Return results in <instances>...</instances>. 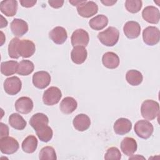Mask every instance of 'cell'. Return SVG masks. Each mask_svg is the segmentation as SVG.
Listing matches in <instances>:
<instances>
[{
    "mask_svg": "<svg viewBox=\"0 0 160 160\" xmlns=\"http://www.w3.org/2000/svg\"><path fill=\"white\" fill-rule=\"evenodd\" d=\"M119 38V32L118 29L112 26H109L98 34L99 41L103 45L108 47L114 46L118 42Z\"/></svg>",
    "mask_w": 160,
    "mask_h": 160,
    "instance_id": "6da1fadb",
    "label": "cell"
},
{
    "mask_svg": "<svg viewBox=\"0 0 160 160\" xmlns=\"http://www.w3.org/2000/svg\"><path fill=\"white\" fill-rule=\"evenodd\" d=\"M141 113L143 118L152 121L159 114V103L152 99H147L143 101L141 106Z\"/></svg>",
    "mask_w": 160,
    "mask_h": 160,
    "instance_id": "7a4b0ae2",
    "label": "cell"
},
{
    "mask_svg": "<svg viewBox=\"0 0 160 160\" xmlns=\"http://www.w3.org/2000/svg\"><path fill=\"white\" fill-rule=\"evenodd\" d=\"M152 124L147 120H139L134 125V132L136 135L144 139L149 138L153 133Z\"/></svg>",
    "mask_w": 160,
    "mask_h": 160,
    "instance_id": "3957f363",
    "label": "cell"
},
{
    "mask_svg": "<svg viewBox=\"0 0 160 160\" xmlns=\"http://www.w3.org/2000/svg\"><path fill=\"white\" fill-rule=\"evenodd\" d=\"M61 97V90L57 87L51 86L44 92L42 101L47 106H53L59 102Z\"/></svg>",
    "mask_w": 160,
    "mask_h": 160,
    "instance_id": "277c9868",
    "label": "cell"
},
{
    "mask_svg": "<svg viewBox=\"0 0 160 160\" xmlns=\"http://www.w3.org/2000/svg\"><path fill=\"white\" fill-rule=\"evenodd\" d=\"M77 11L81 16L89 18L95 15L98 11V6L92 1H84L81 4L77 6Z\"/></svg>",
    "mask_w": 160,
    "mask_h": 160,
    "instance_id": "5b68a950",
    "label": "cell"
},
{
    "mask_svg": "<svg viewBox=\"0 0 160 160\" xmlns=\"http://www.w3.org/2000/svg\"><path fill=\"white\" fill-rule=\"evenodd\" d=\"M160 39V31L155 26H148L143 30L142 39L148 46H154L158 44Z\"/></svg>",
    "mask_w": 160,
    "mask_h": 160,
    "instance_id": "8992f818",
    "label": "cell"
},
{
    "mask_svg": "<svg viewBox=\"0 0 160 160\" xmlns=\"http://www.w3.org/2000/svg\"><path fill=\"white\" fill-rule=\"evenodd\" d=\"M19 147V142L12 137L6 136L0 139V150L3 154H14L18 150Z\"/></svg>",
    "mask_w": 160,
    "mask_h": 160,
    "instance_id": "52a82bcc",
    "label": "cell"
},
{
    "mask_svg": "<svg viewBox=\"0 0 160 160\" xmlns=\"http://www.w3.org/2000/svg\"><path fill=\"white\" fill-rule=\"evenodd\" d=\"M18 52L19 55L24 58L32 56L36 51L34 43L29 39L19 40L18 44Z\"/></svg>",
    "mask_w": 160,
    "mask_h": 160,
    "instance_id": "ba28073f",
    "label": "cell"
},
{
    "mask_svg": "<svg viewBox=\"0 0 160 160\" xmlns=\"http://www.w3.org/2000/svg\"><path fill=\"white\" fill-rule=\"evenodd\" d=\"M22 82L18 76H12L5 79L4 89L9 95H16L21 89Z\"/></svg>",
    "mask_w": 160,
    "mask_h": 160,
    "instance_id": "9c48e42d",
    "label": "cell"
},
{
    "mask_svg": "<svg viewBox=\"0 0 160 160\" xmlns=\"http://www.w3.org/2000/svg\"><path fill=\"white\" fill-rule=\"evenodd\" d=\"M71 41L73 47L77 46L86 47L89 41V34L83 29H78L72 32Z\"/></svg>",
    "mask_w": 160,
    "mask_h": 160,
    "instance_id": "30bf717a",
    "label": "cell"
},
{
    "mask_svg": "<svg viewBox=\"0 0 160 160\" xmlns=\"http://www.w3.org/2000/svg\"><path fill=\"white\" fill-rule=\"evenodd\" d=\"M51 76L47 71H40L35 72L32 76V83L38 89H44L51 82Z\"/></svg>",
    "mask_w": 160,
    "mask_h": 160,
    "instance_id": "8fae6325",
    "label": "cell"
},
{
    "mask_svg": "<svg viewBox=\"0 0 160 160\" xmlns=\"http://www.w3.org/2000/svg\"><path fill=\"white\" fill-rule=\"evenodd\" d=\"M142 17L149 23L158 24L160 19L159 11L153 6H146L142 11Z\"/></svg>",
    "mask_w": 160,
    "mask_h": 160,
    "instance_id": "7c38bea8",
    "label": "cell"
},
{
    "mask_svg": "<svg viewBox=\"0 0 160 160\" xmlns=\"http://www.w3.org/2000/svg\"><path fill=\"white\" fill-rule=\"evenodd\" d=\"M16 110L21 114H28L33 109V102L32 99L26 96H22L18 98L15 102Z\"/></svg>",
    "mask_w": 160,
    "mask_h": 160,
    "instance_id": "4fadbf2b",
    "label": "cell"
},
{
    "mask_svg": "<svg viewBox=\"0 0 160 160\" xmlns=\"http://www.w3.org/2000/svg\"><path fill=\"white\" fill-rule=\"evenodd\" d=\"M11 30L17 38L21 37L28 31V24L24 20L15 18L11 23Z\"/></svg>",
    "mask_w": 160,
    "mask_h": 160,
    "instance_id": "5bb4252c",
    "label": "cell"
},
{
    "mask_svg": "<svg viewBox=\"0 0 160 160\" xmlns=\"http://www.w3.org/2000/svg\"><path fill=\"white\" fill-rule=\"evenodd\" d=\"M123 31L128 38L135 39L140 35L141 26L138 22L129 21L126 22L124 25Z\"/></svg>",
    "mask_w": 160,
    "mask_h": 160,
    "instance_id": "9a60e30c",
    "label": "cell"
},
{
    "mask_svg": "<svg viewBox=\"0 0 160 160\" xmlns=\"http://www.w3.org/2000/svg\"><path fill=\"white\" fill-rule=\"evenodd\" d=\"M49 36L54 43L62 44L67 40L68 34L65 28L61 26H56L49 32Z\"/></svg>",
    "mask_w": 160,
    "mask_h": 160,
    "instance_id": "2e32d148",
    "label": "cell"
},
{
    "mask_svg": "<svg viewBox=\"0 0 160 160\" xmlns=\"http://www.w3.org/2000/svg\"><path fill=\"white\" fill-rule=\"evenodd\" d=\"M113 128L115 133L117 134L124 135L131 130L132 123L128 119L121 118L116 121Z\"/></svg>",
    "mask_w": 160,
    "mask_h": 160,
    "instance_id": "e0dca14e",
    "label": "cell"
},
{
    "mask_svg": "<svg viewBox=\"0 0 160 160\" xmlns=\"http://www.w3.org/2000/svg\"><path fill=\"white\" fill-rule=\"evenodd\" d=\"M87 56L88 52L84 46H74L71 52V60L76 64H81L84 62L87 59Z\"/></svg>",
    "mask_w": 160,
    "mask_h": 160,
    "instance_id": "ac0fdd59",
    "label": "cell"
},
{
    "mask_svg": "<svg viewBox=\"0 0 160 160\" xmlns=\"http://www.w3.org/2000/svg\"><path fill=\"white\" fill-rule=\"evenodd\" d=\"M18 1L16 0H4L0 2V10L8 17L14 16L18 10Z\"/></svg>",
    "mask_w": 160,
    "mask_h": 160,
    "instance_id": "d6986e66",
    "label": "cell"
},
{
    "mask_svg": "<svg viewBox=\"0 0 160 160\" xmlns=\"http://www.w3.org/2000/svg\"><path fill=\"white\" fill-rule=\"evenodd\" d=\"M74 128L78 131L87 130L91 125L89 117L85 114H79L75 116L72 121Z\"/></svg>",
    "mask_w": 160,
    "mask_h": 160,
    "instance_id": "ffe728a7",
    "label": "cell"
},
{
    "mask_svg": "<svg viewBox=\"0 0 160 160\" xmlns=\"http://www.w3.org/2000/svg\"><path fill=\"white\" fill-rule=\"evenodd\" d=\"M137 142L132 138L126 137L121 142V149L126 156H132L137 151Z\"/></svg>",
    "mask_w": 160,
    "mask_h": 160,
    "instance_id": "44dd1931",
    "label": "cell"
},
{
    "mask_svg": "<svg viewBox=\"0 0 160 160\" xmlns=\"http://www.w3.org/2000/svg\"><path fill=\"white\" fill-rule=\"evenodd\" d=\"M119 56L113 52H105L102 57V62L104 66L108 69H116L119 65Z\"/></svg>",
    "mask_w": 160,
    "mask_h": 160,
    "instance_id": "7402d4cb",
    "label": "cell"
},
{
    "mask_svg": "<svg viewBox=\"0 0 160 160\" xmlns=\"http://www.w3.org/2000/svg\"><path fill=\"white\" fill-rule=\"evenodd\" d=\"M60 109L64 114H71L78 107V102L72 97L64 98L60 103Z\"/></svg>",
    "mask_w": 160,
    "mask_h": 160,
    "instance_id": "603a6c76",
    "label": "cell"
},
{
    "mask_svg": "<svg viewBox=\"0 0 160 160\" xmlns=\"http://www.w3.org/2000/svg\"><path fill=\"white\" fill-rule=\"evenodd\" d=\"M34 131H36V135L40 141L44 142H49L53 136L52 129L48 126V124L42 125Z\"/></svg>",
    "mask_w": 160,
    "mask_h": 160,
    "instance_id": "cb8c5ba5",
    "label": "cell"
},
{
    "mask_svg": "<svg viewBox=\"0 0 160 160\" xmlns=\"http://www.w3.org/2000/svg\"><path fill=\"white\" fill-rule=\"evenodd\" d=\"M108 24V18L103 14H99L91 19L89 21V26L94 30L99 31L104 28Z\"/></svg>",
    "mask_w": 160,
    "mask_h": 160,
    "instance_id": "d4e9b609",
    "label": "cell"
},
{
    "mask_svg": "<svg viewBox=\"0 0 160 160\" xmlns=\"http://www.w3.org/2000/svg\"><path fill=\"white\" fill-rule=\"evenodd\" d=\"M19 62L16 61H8L1 64V72L6 76L12 75L17 72Z\"/></svg>",
    "mask_w": 160,
    "mask_h": 160,
    "instance_id": "484cf974",
    "label": "cell"
},
{
    "mask_svg": "<svg viewBox=\"0 0 160 160\" xmlns=\"http://www.w3.org/2000/svg\"><path fill=\"white\" fill-rule=\"evenodd\" d=\"M38 139L33 135L26 137L22 142V149L26 153L34 152L38 147Z\"/></svg>",
    "mask_w": 160,
    "mask_h": 160,
    "instance_id": "4316f807",
    "label": "cell"
},
{
    "mask_svg": "<svg viewBox=\"0 0 160 160\" xmlns=\"http://www.w3.org/2000/svg\"><path fill=\"white\" fill-rule=\"evenodd\" d=\"M9 124L15 129L22 130L26 126L27 122L18 113H12L9 117Z\"/></svg>",
    "mask_w": 160,
    "mask_h": 160,
    "instance_id": "83f0119b",
    "label": "cell"
},
{
    "mask_svg": "<svg viewBox=\"0 0 160 160\" xmlns=\"http://www.w3.org/2000/svg\"><path fill=\"white\" fill-rule=\"evenodd\" d=\"M126 79L130 85L138 86L142 82L143 76L140 71L136 69H131L126 72Z\"/></svg>",
    "mask_w": 160,
    "mask_h": 160,
    "instance_id": "f1b7e54d",
    "label": "cell"
},
{
    "mask_svg": "<svg viewBox=\"0 0 160 160\" xmlns=\"http://www.w3.org/2000/svg\"><path fill=\"white\" fill-rule=\"evenodd\" d=\"M48 117L45 114L41 112L34 114L29 120V124L34 130L36 129L38 127L44 124H48Z\"/></svg>",
    "mask_w": 160,
    "mask_h": 160,
    "instance_id": "f546056e",
    "label": "cell"
},
{
    "mask_svg": "<svg viewBox=\"0 0 160 160\" xmlns=\"http://www.w3.org/2000/svg\"><path fill=\"white\" fill-rule=\"evenodd\" d=\"M34 69L33 62L29 60H22L19 62L17 74L21 76H28L31 74Z\"/></svg>",
    "mask_w": 160,
    "mask_h": 160,
    "instance_id": "4dcf8cb0",
    "label": "cell"
},
{
    "mask_svg": "<svg viewBox=\"0 0 160 160\" xmlns=\"http://www.w3.org/2000/svg\"><path fill=\"white\" fill-rule=\"evenodd\" d=\"M39 158L41 160H55L57 159L56 151L51 146H45L41 149Z\"/></svg>",
    "mask_w": 160,
    "mask_h": 160,
    "instance_id": "1f68e13d",
    "label": "cell"
},
{
    "mask_svg": "<svg viewBox=\"0 0 160 160\" xmlns=\"http://www.w3.org/2000/svg\"><path fill=\"white\" fill-rule=\"evenodd\" d=\"M142 2L141 0H126L125 1V8L131 13H137L142 8Z\"/></svg>",
    "mask_w": 160,
    "mask_h": 160,
    "instance_id": "d6a6232c",
    "label": "cell"
},
{
    "mask_svg": "<svg viewBox=\"0 0 160 160\" xmlns=\"http://www.w3.org/2000/svg\"><path fill=\"white\" fill-rule=\"evenodd\" d=\"M18 38H14L9 42L8 45V54L11 58L12 59H18L20 56L18 52V44L19 41Z\"/></svg>",
    "mask_w": 160,
    "mask_h": 160,
    "instance_id": "836d02e7",
    "label": "cell"
},
{
    "mask_svg": "<svg viewBox=\"0 0 160 160\" xmlns=\"http://www.w3.org/2000/svg\"><path fill=\"white\" fill-rule=\"evenodd\" d=\"M121 158L120 151L116 147H111L108 149L104 154L105 159H116L119 160Z\"/></svg>",
    "mask_w": 160,
    "mask_h": 160,
    "instance_id": "e575fe53",
    "label": "cell"
},
{
    "mask_svg": "<svg viewBox=\"0 0 160 160\" xmlns=\"http://www.w3.org/2000/svg\"><path fill=\"white\" fill-rule=\"evenodd\" d=\"M0 128H1V134H0V138H4L8 136L9 135V128L8 125L1 122L0 123Z\"/></svg>",
    "mask_w": 160,
    "mask_h": 160,
    "instance_id": "d590c367",
    "label": "cell"
},
{
    "mask_svg": "<svg viewBox=\"0 0 160 160\" xmlns=\"http://www.w3.org/2000/svg\"><path fill=\"white\" fill-rule=\"evenodd\" d=\"M20 4L22 7L24 8H31L33 7L37 2L36 0H21Z\"/></svg>",
    "mask_w": 160,
    "mask_h": 160,
    "instance_id": "8d00e7d4",
    "label": "cell"
},
{
    "mask_svg": "<svg viewBox=\"0 0 160 160\" xmlns=\"http://www.w3.org/2000/svg\"><path fill=\"white\" fill-rule=\"evenodd\" d=\"M48 3L50 6H51L53 8H61L64 4V1H60V0H49Z\"/></svg>",
    "mask_w": 160,
    "mask_h": 160,
    "instance_id": "74e56055",
    "label": "cell"
},
{
    "mask_svg": "<svg viewBox=\"0 0 160 160\" xmlns=\"http://www.w3.org/2000/svg\"><path fill=\"white\" fill-rule=\"evenodd\" d=\"M104 5L107 6H110L114 5L117 1H109V0H105V1H101Z\"/></svg>",
    "mask_w": 160,
    "mask_h": 160,
    "instance_id": "f35d334b",
    "label": "cell"
},
{
    "mask_svg": "<svg viewBox=\"0 0 160 160\" xmlns=\"http://www.w3.org/2000/svg\"><path fill=\"white\" fill-rule=\"evenodd\" d=\"M1 28H4L8 25V21L6 19H4L3 18V16L2 15H1Z\"/></svg>",
    "mask_w": 160,
    "mask_h": 160,
    "instance_id": "ab89813d",
    "label": "cell"
},
{
    "mask_svg": "<svg viewBox=\"0 0 160 160\" xmlns=\"http://www.w3.org/2000/svg\"><path fill=\"white\" fill-rule=\"evenodd\" d=\"M84 1H79V0H75V1H69V2L74 6H79V4H81L82 2H83Z\"/></svg>",
    "mask_w": 160,
    "mask_h": 160,
    "instance_id": "60d3db41",
    "label": "cell"
},
{
    "mask_svg": "<svg viewBox=\"0 0 160 160\" xmlns=\"http://www.w3.org/2000/svg\"><path fill=\"white\" fill-rule=\"evenodd\" d=\"M136 158H138V159H141V158H142V159H145L143 156H139V154H137L136 156H134V157L129 158V159H136Z\"/></svg>",
    "mask_w": 160,
    "mask_h": 160,
    "instance_id": "b9f144b4",
    "label": "cell"
}]
</instances>
